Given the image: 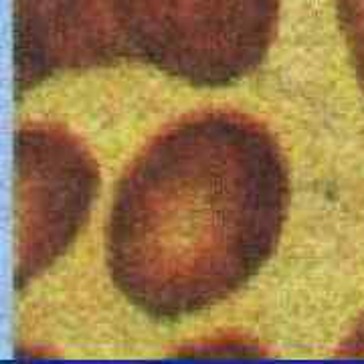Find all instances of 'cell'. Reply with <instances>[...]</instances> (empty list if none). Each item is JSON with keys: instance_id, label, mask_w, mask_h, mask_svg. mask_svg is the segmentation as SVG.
I'll use <instances>...</instances> for the list:
<instances>
[{"instance_id": "obj_5", "label": "cell", "mask_w": 364, "mask_h": 364, "mask_svg": "<svg viewBox=\"0 0 364 364\" xmlns=\"http://www.w3.org/2000/svg\"><path fill=\"white\" fill-rule=\"evenodd\" d=\"M336 14L354 73L364 93V0H336Z\"/></svg>"}, {"instance_id": "obj_3", "label": "cell", "mask_w": 364, "mask_h": 364, "mask_svg": "<svg viewBox=\"0 0 364 364\" xmlns=\"http://www.w3.org/2000/svg\"><path fill=\"white\" fill-rule=\"evenodd\" d=\"M16 287L25 289L75 243L100 188V170L85 146L57 126L16 132Z\"/></svg>"}, {"instance_id": "obj_6", "label": "cell", "mask_w": 364, "mask_h": 364, "mask_svg": "<svg viewBox=\"0 0 364 364\" xmlns=\"http://www.w3.org/2000/svg\"><path fill=\"white\" fill-rule=\"evenodd\" d=\"M338 356L344 358H364V316L354 326L350 336L338 348Z\"/></svg>"}, {"instance_id": "obj_2", "label": "cell", "mask_w": 364, "mask_h": 364, "mask_svg": "<svg viewBox=\"0 0 364 364\" xmlns=\"http://www.w3.org/2000/svg\"><path fill=\"white\" fill-rule=\"evenodd\" d=\"M124 55L193 87H227L272 49L279 0H104Z\"/></svg>"}, {"instance_id": "obj_1", "label": "cell", "mask_w": 364, "mask_h": 364, "mask_svg": "<svg viewBox=\"0 0 364 364\" xmlns=\"http://www.w3.org/2000/svg\"><path fill=\"white\" fill-rule=\"evenodd\" d=\"M289 207V170L263 124L205 112L170 126L117 184L105 225L116 289L156 322L235 296L272 259Z\"/></svg>"}, {"instance_id": "obj_4", "label": "cell", "mask_w": 364, "mask_h": 364, "mask_svg": "<svg viewBox=\"0 0 364 364\" xmlns=\"http://www.w3.org/2000/svg\"><path fill=\"white\" fill-rule=\"evenodd\" d=\"M126 59L104 0H16L18 95L67 71Z\"/></svg>"}]
</instances>
